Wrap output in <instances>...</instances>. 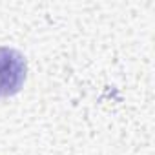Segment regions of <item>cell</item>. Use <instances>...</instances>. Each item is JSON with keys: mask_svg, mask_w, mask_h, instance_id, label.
Segmentation results:
<instances>
[{"mask_svg": "<svg viewBox=\"0 0 155 155\" xmlns=\"http://www.w3.org/2000/svg\"><path fill=\"white\" fill-rule=\"evenodd\" d=\"M26 81V58L13 48H0V97L20 91Z\"/></svg>", "mask_w": 155, "mask_h": 155, "instance_id": "obj_1", "label": "cell"}]
</instances>
